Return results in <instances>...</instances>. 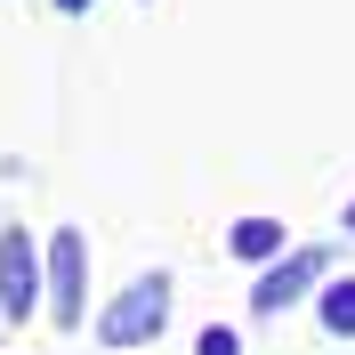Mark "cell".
I'll return each mask as SVG.
<instances>
[{"instance_id": "277c9868", "label": "cell", "mask_w": 355, "mask_h": 355, "mask_svg": "<svg viewBox=\"0 0 355 355\" xmlns=\"http://www.w3.org/2000/svg\"><path fill=\"white\" fill-rule=\"evenodd\" d=\"M41 307V243L33 226H0V323H33Z\"/></svg>"}, {"instance_id": "5b68a950", "label": "cell", "mask_w": 355, "mask_h": 355, "mask_svg": "<svg viewBox=\"0 0 355 355\" xmlns=\"http://www.w3.org/2000/svg\"><path fill=\"white\" fill-rule=\"evenodd\" d=\"M226 250H234L243 266H266L275 250H291V226H283V218H266V210H243V218L226 226Z\"/></svg>"}, {"instance_id": "ba28073f", "label": "cell", "mask_w": 355, "mask_h": 355, "mask_svg": "<svg viewBox=\"0 0 355 355\" xmlns=\"http://www.w3.org/2000/svg\"><path fill=\"white\" fill-rule=\"evenodd\" d=\"M49 8H65V17H89V8H97V0H49Z\"/></svg>"}, {"instance_id": "3957f363", "label": "cell", "mask_w": 355, "mask_h": 355, "mask_svg": "<svg viewBox=\"0 0 355 355\" xmlns=\"http://www.w3.org/2000/svg\"><path fill=\"white\" fill-rule=\"evenodd\" d=\"M323 275H331V250H275V259L259 266V283H250V315H259V323L291 315L299 299H315Z\"/></svg>"}, {"instance_id": "7a4b0ae2", "label": "cell", "mask_w": 355, "mask_h": 355, "mask_svg": "<svg viewBox=\"0 0 355 355\" xmlns=\"http://www.w3.org/2000/svg\"><path fill=\"white\" fill-rule=\"evenodd\" d=\"M41 315L57 331H81L89 323V234L81 226H57L41 243Z\"/></svg>"}, {"instance_id": "9c48e42d", "label": "cell", "mask_w": 355, "mask_h": 355, "mask_svg": "<svg viewBox=\"0 0 355 355\" xmlns=\"http://www.w3.org/2000/svg\"><path fill=\"white\" fill-rule=\"evenodd\" d=\"M339 226H347V234H355V194H347V210H339Z\"/></svg>"}, {"instance_id": "6da1fadb", "label": "cell", "mask_w": 355, "mask_h": 355, "mask_svg": "<svg viewBox=\"0 0 355 355\" xmlns=\"http://www.w3.org/2000/svg\"><path fill=\"white\" fill-rule=\"evenodd\" d=\"M170 307H178V283L162 266L130 275V283L97 307V347H154V339L170 331Z\"/></svg>"}, {"instance_id": "52a82bcc", "label": "cell", "mask_w": 355, "mask_h": 355, "mask_svg": "<svg viewBox=\"0 0 355 355\" xmlns=\"http://www.w3.org/2000/svg\"><path fill=\"white\" fill-rule=\"evenodd\" d=\"M194 355H243V331H234V323H202V331H194Z\"/></svg>"}, {"instance_id": "8992f818", "label": "cell", "mask_w": 355, "mask_h": 355, "mask_svg": "<svg viewBox=\"0 0 355 355\" xmlns=\"http://www.w3.org/2000/svg\"><path fill=\"white\" fill-rule=\"evenodd\" d=\"M315 323L331 339H355V275H323L315 283Z\"/></svg>"}]
</instances>
